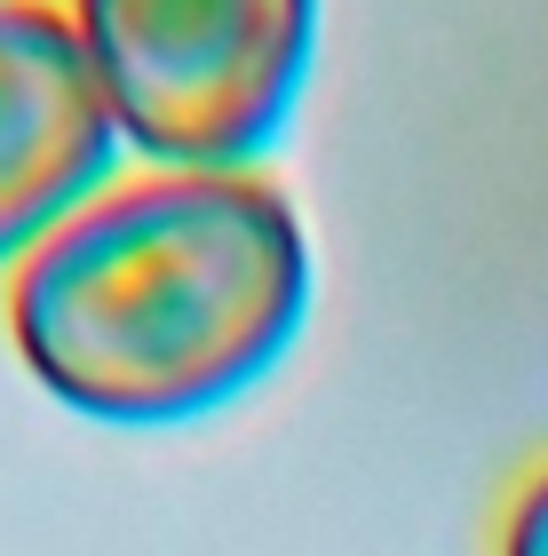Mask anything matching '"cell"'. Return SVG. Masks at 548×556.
I'll return each mask as SVG.
<instances>
[{
    "label": "cell",
    "mask_w": 548,
    "mask_h": 556,
    "mask_svg": "<svg viewBox=\"0 0 548 556\" xmlns=\"http://www.w3.org/2000/svg\"><path fill=\"white\" fill-rule=\"evenodd\" d=\"M310 318V231L255 167L112 175L9 270V342L56 406L167 429L231 406Z\"/></svg>",
    "instance_id": "obj_1"
},
{
    "label": "cell",
    "mask_w": 548,
    "mask_h": 556,
    "mask_svg": "<svg viewBox=\"0 0 548 556\" xmlns=\"http://www.w3.org/2000/svg\"><path fill=\"white\" fill-rule=\"evenodd\" d=\"M64 16L152 167H255L318 64V0H64Z\"/></svg>",
    "instance_id": "obj_2"
},
{
    "label": "cell",
    "mask_w": 548,
    "mask_h": 556,
    "mask_svg": "<svg viewBox=\"0 0 548 556\" xmlns=\"http://www.w3.org/2000/svg\"><path fill=\"white\" fill-rule=\"evenodd\" d=\"M119 119L56 0H0V270L119 175Z\"/></svg>",
    "instance_id": "obj_3"
},
{
    "label": "cell",
    "mask_w": 548,
    "mask_h": 556,
    "mask_svg": "<svg viewBox=\"0 0 548 556\" xmlns=\"http://www.w3.org/2000/svg\"><path fill=\"white\" fill-rule=\"evenodd\" d=\"M501 556H548V469L517 493L509 509V533H501Z\"/></svg>",
    "instance_id": "obj_4"
}]
</instances>
